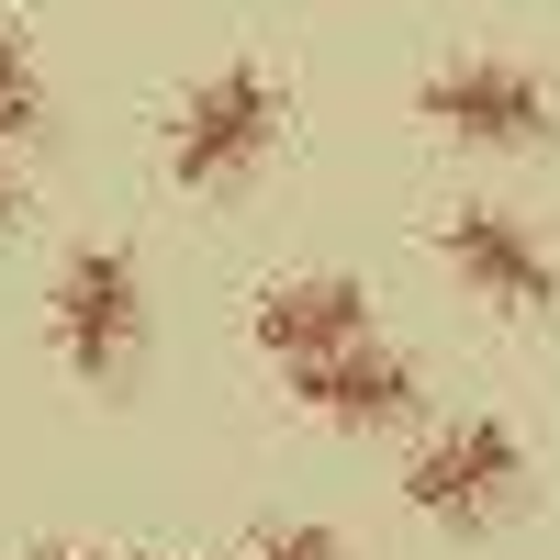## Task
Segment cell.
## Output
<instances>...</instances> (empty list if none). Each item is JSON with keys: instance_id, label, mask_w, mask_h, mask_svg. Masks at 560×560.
Segmentation results:
<instances>
[{"instance_id": "obj_1", "label": "cell", "mask_w": 560, "mask_h": 560, "mask_svg": "<svg viewBox=\"0 0 560 560\" xmlns=\"http://www.w3.org/2000/svg\"><path fill=\"white\" fill-rule=\"evenodd\" d=\"M45 314H57V359L79 370L90 393H113L135 370V348H147V292H135L124 247H79L57 269V292H45Z\"/></svg>"}, {"instance_id": "obj_2", "label": "cell", "mask_w": 560, "mask_h": 560, "mask_svg": "<svg viewBox=\"0 0 560 560\" xmlns=\"http://www.w3.org/2000/svg\"><path fill=\"white\" fill-rule=\"evenodd\" d=\"M269 147H280V90H269L258 68L202 79L191 102H179V124H168V168H179V191H236V179H258Z\"/></svg>"}, {"instance_id": "obj_3", "label": "cell", "mask_w": 560, "mask_h": 560, "mask_svg": "<svg viewBox=\"0 0 560 560\" xmlns=\"http://www.w3.org/2000/svg\"><path fill=\"white\" fill-rule=\"evenodd\" d=\"M516 482H527V448L493 427V415H471V427H448V438H427L415 448V471H404V504L427 527H493L504 504H516Z\"/></svg>"}, {"instance_id": "obj_4", "label": "cell", "mask_w": 560, "mask_h": 560, "mask_svg": "<svg viewBox=\"0 0 560 560\" xmlns=\"http://www.w3.org/2000/svg\"><path fill=\"white\" fill-rule=\"evenodd\" d=\"M438 247H448V269L471 280V292H482L493 314H516V325H549V314H560V269H549V247L527 236L516 213L459 202V213L438 224Z\"/></svg>"}, {"instance_id": "obj_5", "label": "cell", "mask_w": 560, "mask_h": 560, "mask_svg": "<svg viewBox=\"0 0 560 560\" xmlns=\"http://www.w3.org/2000/svg\"><path fill=\"white\" fill-rule=\"evenodd\" d=\"M427 124L459 147H549V90L504 57H459L427 79Z\"/></svg>"}, {"instance_id": "obj_6", "label": "cell", "mask_w": 560, "mask_h": 560, "mask_svg": "<svg viewBox=\"0 0 560 560\" xmlns=\"http://www.w3.org/2000/svg\"><path fill=\"white\" fill-rule=\"evenodd\" d=\"M292 393L325 415V427H404L415 415V359L393 348H325V359H292Z\"/></svg>"}, {"instance_id": "obj_7", "label": "cell", "mask_w": 560, "mask_h": 560, "mask_svg": "<svg viewBox=\"0 0 560 560\" xmlns=\"http://www.w3.org/2000/svg\"><path fill=\"white\" fill-rule=\"evenodd\" d=\"M370 337V292L337 269H314V280H269L258 292V348L292 370V359H325V348H359Z\"/></svg>"}, {"instance_id": "obj_8", "label": "cell", "mask_w": 560, "mask_h": 560, "mask_svg": "<svg viewBox=\"0 0 560 560\" xmlns=\"http://www.w3.org/2000/svg\"><path fill=\"white\" fill-rule=\"evenodd\" d=\"M34 124H45V79H34V57H23V34L0 23V135L23 147Z\"/></svg>"}, {"instance_id": "obj_9", "label": "cell", "mask_w": 560, "mask_h": 560, "mask_svg": "<svg viewBox=\"0 0 560 560\" xmlns=\"http://www.w3.org/2000/svg\"><path fill=\"white\" fill-rule=\"evenodd\" d=\"M258 560H348L325 527H280V538H258Z\"/></svg>"}, {"instance_id": "obj_10", "label": "cell", "mask_w": 560, "mask_h": 560, "mask_svg": "<svg viewBox=\"0 0 560 560\" xmlns=\"http://www.w3.org/2000/svg\"><path fill=\"white\" fill-rule=\"evenodd\" d=\"M0 213H12V168H0Z\"/></svg>"}, {"instance_id": "obj_11", "label": "cell", "mask_w": 560, "mask_h": 560, "mask_svg": "<svg viewBox=\"0 0 560 560\" xmlns=\"http://www.w3.org/2000/svg\"><path fill=\"white\" fill-rule=\"evenodd\" d=\"M57 560H102V549H57Z\"/></svg>"}]
</instances>
